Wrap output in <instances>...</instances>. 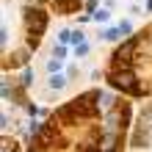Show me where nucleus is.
Returning a JSON list of instances; mask_svg holds the SVG:
<instances>
[{"label":"nucleus","mask_w":152,"mask_h":152,"mask_svg":"<svg viewBox=\"0 0 152 152\" xmlns=\"http://www.w3.org/2000/svg\"><path fill=\"white\" fill-rule=\"evenodd\" d=\"M61 66H64V64H61V58H56V56L47 61V72H50V75H58V72H61Z\"/></svg>","instance_id":"nucleus-1"},{"label":"nucleus","mask_w":152,"mask_h":152,"mask_svg":"<svg viewBox=\"0 0 152 152\" xmlns=\"http://www.w3.org/2000/svg\"><path fill=\"white\" fill-rule=\"evenodd\" d=\"M108 17H111V14H108V8H100V11H94V20H97V22H108Z\"/></svg>","instance_id":"nucleus-2"},{"label":"nucleus","mask_w":152,"mask_h":152,"mask_svg":"<svg viewBox=\"0 0 152 152\" xmlns=\"http://www.w3.org/2000/svg\"><path fill=\"white\" fill-rule=\"evenodd\" d=\"M86 53H88V44L83 42V44H75V56L80 58V56H86Z\"/></svg>","instance_id":"nucleus-4"},{"label":"nucleus","mask_w":152,"mask_h":152,"mask_svg":"<svg viewBox=\"0 0 152 152\" xmlns=\"http://www.w3.org/2000/svg\"><path fill=\"white\" fill-rule=\"evenodd\" d=\"M64 83H66V80L61 77V75H53V77H50V86H53V88H64Z\"/></svg>","instance_id":"nucleus-3"}]
</instances>
